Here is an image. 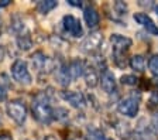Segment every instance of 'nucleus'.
Listing matches in <instances>:
<instances>
[{"instance_id": "obj_1", "label": "nucleus", "mask_w": 158, "mask_h": 140, "mask_svg": "<svg viewBox=\"0 0 158 140\" xmlns=\"http://www.w3.org/2000/svg\"><path fill=\"white\" fill-rule=\"evenodd\" d=\"M31 113L41 125H49L54 120V108L49 104V96L47 92H40L35 95L31 104Z\"/></svg>"}, {"instance_id": "obj_2", "label": "nucleus", "mask_w": 158, "mask_h": 140, "mask_svg": "<svg viewBox=\"0 0 158 140\" xmlns=\"http://www.w3.org/2000/svg\"><path fill=\"white\" fill-rule=\"evenodd\" d=\"M10 72H11V77L16 82L21 83V85H31L33 82V77L28 71V65L24 60H16L11 67H10Z\"/></svg>"}, {"instance_id": "obj_3", "label": "nucleus", "mask_w": 158, "mask_h": 140, "mask_svg": "<svg viewBox=\"0 0 158 140\" xmlns=\"http://www.w3.org/2000/svg\"><path fill=\"white\" fill-rule=\"evenodd\" d=\"M140 110V95L135 96V93L122 99L117 104V112L126 117H135Z\"/></svg>"}, {"instance_id": "obj_4", "label": "nucleus", "mask_w": 158, "mask_h": 140, "mask_svg": "<svg viewBox=\"0 0 158 140\" xmlns=\"http://www.w3.org/2000/svg\"><path fill=\"white\" fill-rule=\"evenodd\" d=\"M7 115L16 122L17 125L23 126L27 119V106L24 100L21 99H11L6 106Z\"/></svg>"}, {"instance_id": "obj_5", "label": "nucleus", "mask_w": 158, "mask_h": 140, "mask_svg": "<svg viewBox=\"0 0 158 140\" xmlns=\"http://www.w3.org/2000/svg\"><path fill=\"white\" fill-rule=\"evenodd\" d=\"M103 44V34L100 31L90 33L81 44V51L85 54H93L102 47Z\"/></svg>"}, {"instance_id": "obj_6", "label": "nucleus", "mask_w": 158, "mask_h": 140, "mask_svg": "<svg viewBox=\"0 0 158 140\" xmlns=\"http://www.w3.org/2000/svg\"><path fill=\"white\" fill-rule=\"evenodd\" d=\"M31 62H33V67L35 68L38 72L47 74V72H51V71L55 70L52 65V61L49 60L43 51H35V53L31 55Z\"/></svg>"}, {"instance_id": "obj_7", "label": "nucleus", "mask_w": 158, "mask_h": 140, "mask_svg": "<svg viewBox=\"0 0 158 140\" xmlns=\"http://www.w3.org/2000/svg\"><path fill=\"white\" fill-rule=\"evenodd\" d=\"M62 27L64 30L68 34H71L72 37H82L83 36V28L81 21L76 19L72 14H66V16L62 17Z\"/></svg>"}, {"instance_id": "obj_8", "label": "nucleus", "mask_w": 158, "mask_h": 140, "mask_svg": "<svg viewBox=\"0 0 158 140\" xmlns=\"http://www.w3.org/2000/svg\"><path fill=\"white\" fill-rule=\"evenodd\" d=\"M110 44H112V48H113V53H122L126 54L133 45V40L130 37H126L122 36V34H112L110 36Z\"/></svg>"}, {"instance_id": "obj_9", "label": "nucleus", "mask_w": 158, "mask_h": 140, "mask_svg": "<svg viewBox=\"0 0 158 140\" xmlns=\"http://www.w3.org/2000/svg\"><path fill=\"white\" fill-rule=\"evenodd\" d=\"M61 96L75 109H83L86 106V98L82 92H78V91H62Z\"/></svg>"}, {"instance_id": "obj_10", "label": "nucleus", "mask_w": 158, "mask_h": 140, "mask_svg": "<svg viewBox=\"0 0 158 140\" xmlns=\"http://www.w3.org/2000/svg\"><path fill=\"white\" fill-rule=\"evenodd\" d=\"M100 87H102L103 92L106 93H114L117 92V81H116L114 74L112 71H103L102 72V77H100Z\"/></svg>"}, {"instance_id": "obj_11", "label": "nucleus", "mask_w": 158, "mask_h": 140, "mask_svg": "<svg viewBox=\"0 0 158 140\" xmlns=\"http://www.w3.org/2000/svg\"><path fill=\"white\" fill-rule=\"evenodd\" d=\"M83 19H85V23L89 28H95L100 23V14L92 4H86L83 7Z\"/></svg>"}, {"instance_id": "obj_12", "label": "nucleus", "mask_w": 158, "mask_h": 140, "mask_svg": "<svg viewBox=\"0 0 158 140\" xmlns=\"http://www.w3.org/2000/svg\"><path fill=\"white\" fill-rule=\"evenodd\" d=\"M133 19H134L135 23L140 24V26H143L145 30L150 31L151 34H158V27H157V24L152 21V19L148 16L147 13H134Z\"/></svg>"}, {"instance_id": "obj_13", "label": "nucleus", "mask_w": 158, "mask_h": 140, "mask_svg": "<svg viewBox=\"0 0 158 140\" xmlns=\"http://www.w3.org/2000/svg\"><path fill=\"white\" fill-rule=\"evenodd\" d=\"M83 78H85V82L89 88H96L100 82V78H99L98 72H96V68L93 67L92 64H85V70H83Z\"/></svg>"}, {"instance_id": "obj_14", "label": "nucleus", "mask_w": 158, "mask_h": 140, "mask_svg": "<svg viewBox=\"0 0 158 140\" xmlns=\"http://www.w3.org/2000/svg\"><path fill=\"white\" fill-rule=\"evenodd\" d=\"M54 71H55V78H56L59 85L68 87L69 83H71V81H72L71 75H69V71H68V64H65V62L59 64Z\"/></svg>"}, {"instance_id": "obj_15", "label": "nucleus", "mask_w": 158, "mask_h": 140, "mask_svg": "<svg viewBox=\"0 0 158 140\" xmlns=\"http://www.w3.org/2000/svg\"><path fill=\"white\" fill-rule=\"evenodd\" d=\"M85 64L82 60H72L71 62H68V71L69 75L72 79H78L79 77L83 75V70H85Z\"/></svg>"}, {"instance_id": "obj_16", "label": "nucleus", "mask_w": 158, "mask_h": 140, "mask_svg": "<svg viewBox=\"0 0 158 140\" xmlns=\"http://www.w3.org/2000/svg\"><path fill=\"white\" fill-rule=\"evenodd\" d=\"M128 65L131 70H134L135 72H144L145 70V58L141 54H134L130 60H128Z\"/></svg>"}, {"instance_id": "obj_17", "label": "nucleus", "mask_w": 158, "mask_h": 140, "mask_svg": "<svg viewBox=\"0 0 158 140\" xmlns=\"http://www.w3.org/2000/svg\"><path fill=\"white\" fill-rule=\"evenodd\" d=\"M83 139L85 140H114V139H112V137H109L107 134H105L102 130L98 129V127H88Z\"/></svg>"}, {"instance_id": "obj_18", "label": "nucleus", "mask_w": 158, "mask_h": 140, "mask_svg": "<svg viewBox=\"0 0 158 140\" xmlns=\"http://www.w3.org/2000/svg\"><path fill=\"white\" fill-rule=\"evenodd\" d=\"M10 30L13 31L17 36H21L23 31L26 30V26H24V21L21 20V17L19 14H14L11 19H10Z\"/></svg>"}, {"instance_id": "obj_19", "label": "nucleus", "mask_w": 158, "mask_h": 140, "mask_svg": "<svg viewBox=\"0 0 158 140\" xmlns=\"http://www.w3.org/2000/svg\"><path fill=\"white\" fill-rule=\"evenodd\" d=\"M33 38L28 33H23L21 36H17V45L21 51H28L33 48Z\"/></svg>"}, {"instance_id": "obj_20", "label": "nucleus", "mask_w": 158, "mask_h": 140, "mask_svg": "<svg viewBox=\"0 0 158 140\" xmlns=\"http://www.w3.org/2000/svg\"><path fill=\"white\" fill-rule=\"evenodd\" d=\"M56 6H58V2H55V0H41L37 3V11L41 14H48Z\"/></svg>"}, {"instance_id": "obj_21", "label": "nucleus", "mask_w": 158, "mask_h": 140, "mask_svg": "<svg viewBox=\"0 0 158 140\" xmlns=\"http://www.w3.org/2000/svg\"><path fill=\"white\" fill-rule=\"evenodd\" d=\"M148 70L154 77H158V54H154L148 58Z\"/></svg>"}, {"instance_id": "obj_22", "label": "nucleus", "mask_w": 158, "mask_h": 140, "mask_svg": "<svg viewBox=\"0 0 158 140\" xmlns=\"http://www.w3.org/2000/svg\"><path fill=\"white\" fill-rule=\"evenodd\" d=\"M120 82L123 85H126V87H135L138 83V78L135 75H133V74H126V75H123L120 78Z\"/></svg>"}, {"instance_id": "obj_23", "label": "nucleus", "mask_w": 158, "mask_h": 140, "mask_svg": "<svg viewBox=\"0 0 158 140\" xmlns=\"http://www.w3.org/2000/svg\"><path fill=\"white\" fill-rule=\"evenodd\" d=\"M113 9H114V11L118 16H124V14H127L128 6L124 2H114V3H113Z\"/></svg>"}, {"instance_id": "obj_24", "label": "nucleus", "mask_w": 158, "mask_h": 140, "mask_svg": "<svg viewBox=\"0 0 158 140\" xmlns=\"http://www.w3.org/2000/svg\"><path fill=\"white\" fill-rule=\"evenodd\" d=\"M113 61L118 68H124L127 65V61L124 58V54L122 53H113Z\"/></svg>"}, {"instance_id": "obj_25", "label": "nucleus", "mask_w": 158, "mask_h": 140, "mask_svg": "<svg viewBox=\"0 0 158 140\" xmlns=\"http://www.w3.org/2000/svg\"><path fill=\"white\" fill-rule=\"evenodd\" d=\"M69 116L68 110L64 109V108H56V109H54V119L56 120H66Z\"/></svg>"}, {"instance_id": "obj_26", "label": "nucleus", "mask_w": 158, "mask_h": 140, "mask_svg": "<svg viewBox=\"0 0 158 140\" xmlns=\"http://www.w3.org/2000/svg\"><path fill=\"white\" fill-rule=\"evenodd\" d=\"M150 129L158 136V115L151 117V120H150Z\"/></svg>"}, {"instance_id": "obj_27", "label": "nucleus", "mask_w": 158, "mask_h": 140, "mask_svg": "<svg viewBox=\"0 0 158 140\" xmlns=\"http://www.w3.org/2000/svg\"><path fill=\"white\" fill-rule=\"evenodd\" d=\"M6 99H7V88L6 85L0 83V102H3Z\"/></svg>"}, {"instance_id": "obj_28", "label": "nucleus", "mask_w": 158, "mask_h": 140, "mask_svg": "<svg viewBox=\"0 0 158 140\" xmlns=\"http://www.w3.org/2000/svg\"><path fill=\"white\" fill-rule=\"evenodd\" d=\"M150 104L157 105V106H158V92H152L151 98H150Z\"/></svg>"}, {"instance_id": "obj_29", "label": "nucleus", "mask_w": 158, "mask_h": 140, "mask_svg": "<svg viewBox=\"0 0 158 140\" xmlns=\"http://www.w3.org/2000/svg\"><path fill=\"white\" fill-rule=\"evenodd\" d=\"M0 140H13V136L9 132H3V133H0Z\"/></svg>"}, {"instance_id": "obj_30", "label": "nucleus", "mask_w": 158, "mask_h": 140, "mask_svg": "<svg viewBox=\"0 0 158 140\" xmlns=\"http://www.w3.org/2000/svg\"><path fill=\"white\" fill-rule=\"evenodd\" d=\"M68 4H71V6H73V7H82L83 6V3L79 2V0H68Z\"/></svg>"}, {"instance_id": "obj_31", "label": "nucleus", "mask_w": 158, "mask_h": 140, "mask_svg": "<svg viewBox=\"0 0 158 140\" xmlns=\"http://www.w3.org/2000/svg\"><path fill=\"white\" fill-rule=\"evenodd\" d=\"M10 3H11V0H2V2H0V7H6V6H9Z\"/></svg>"}, {"instance_id": "obj_32", "label": "nucleus", "mask_w": 158, "mask_h": 140, "mask_svg": "<svg viewBox=\"0 0 158 140\" xmlns=\"http://www.w3.org/2000/svg\"><path fill=\"white\" fill-rule=\"evenodd\" d=\"M44 140H58L56 137H54V136H45V139Z\"/></svg>"}, {"instance_id": "obj_33", "label": "nucleus", "mask_w": 158, "mask_h": 140, "mask_svg": "<svg viewBox=\"0 0 158 140\" xmlns=\"http://www.w3.org/2000/svg\"><path fill=\"white\" fill-rule=\"evenodd\" d=\"M155 14L158 16V6H155Z\"/></svg>"}, {"instance_id": "obj_34", "label": "nucleus", "mask_w": 158, "mask_h": 140, "mask_svg": "<svg viewBox=\"0 0 158 140\" xmlns=\"http://www.w3.org/2000/svg\"><path fill=\"white\" fill-rule=\"evenodd\" d=\"M0 34H2V27H0Z\"/></svg>"}, {"instance_id": "obj_35", "label": "nucleus", "mask_w": 158, "mask_h": 140, "mask_svg": "<svg viewBox=\"0 0 158 140\" xmlns=\"http://www.w3.org/2000/svg\"><path fill=\"white\" fill-rule=\"evenodd\" d=\"M0 125H2V120H0Z\"/></svg>"}]
</instances>
